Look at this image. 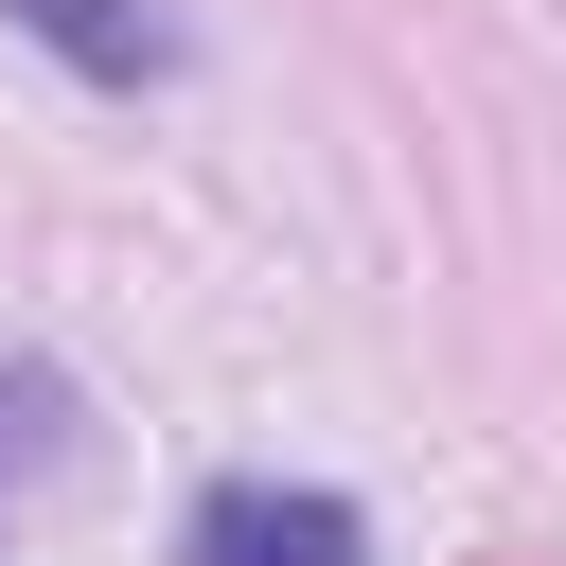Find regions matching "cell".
Listing matches in <instances>:
<instances>
[{"mask_svg": "<svg viewBox=\"0 0 566 566\" xmlns=\"http://www.w3.org/2000/svg\"><path fill=\"white\" fill-rule=\"evenodd\" d=\"M195 566H371L354 495H301V478H230L195 513Z\"/></svg>", "mask_w": 566, "mask_h": 566, "instance_id": "cell-1", "label": "cell"}, {"mask_svg": "<svg viewBox=\"0 0 566 566\" xmlns=\"http://www.w3.org/2000/svg\"><path fill=\"white\" fill-rule=\"evenodd\" d=\"M53 424H71V389H53V371H0V495L53 460Z\"/></svg>", "mask_w": 566, "mask_h": 566, "instance_id": "cell-3", "label": "cell"}, {"mask_svg": "<svg viewBox=\"0 0 566 566\" xmlns=\"http://www.w3.org/2000/svg\"><path fill=\"white\" fill-rule=\"evenodd\" d=\"M0 18L53 35L88 88H159V71H177V18H159V0H0Z\"/></svg>", "mask_w": 566, "mask_h": 566, "instance_id": "cell-2", "label": "cell"}]
</instances>
